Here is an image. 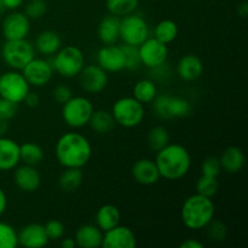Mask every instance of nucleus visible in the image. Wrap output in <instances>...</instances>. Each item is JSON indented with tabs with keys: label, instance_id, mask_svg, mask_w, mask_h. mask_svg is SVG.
Returning a JSON list of instances; mask_svg holds the SVG:
<instances>
[{
	"label": "nucleus",
	"instance_id": "nucleus-1",
	"mask_svg": "<svg viewBox=\"0 0 248 248\" xmlns=\"http://www.w3.org/2000/svg\"><path fill=\"white\" fill-rule=\"evenodd\" d=\"M55 155L64 169H82L91 159L92 145L81 133L67 132L56 142Z\"/></svg>",
	"mask_w": 248,
	"mask_h": 248
},
{
	"label": "nucleus",
	"instance_id": "nucleus-2",
	"mask_svg": "<svg viewBox=\"0 0 248 248\" xmlns=\"http://www.w3.org/2000/svg\"><path fill=\"white\" fill-rule=\"evenodd\" d=\"M155 164L160 177L167 181H178L183 178L191 167V156L189 150L178 143H169L156 152Z\"/></svg>",
	"mask_w": 248,
	"mask_h": 248
},
{
	"label": "nucleus",
	"instance_id": "nucleus-3",
	"mask_svg": "<svg viewBox=\"0 0 248 248\" xmlns=\"http://www.w3.org/2000/svg\"><path fill=\"white\" fill-rule=\"evenodd\" d=\"M215 212V203L211 198L196 193L184 201L181 210V218L188 229L200 230L213 219Z\"/></svg>",
	"mask_w": 248,
	"mask_h": 248
},
{
	"label": "nucleus",
	"instance_id": "nucleus-4",
	"mask_svg": "<svg viewBox=\"0 0 248 248\" xmlns=\"http://www.w3.org/2000/svg\"><path fill=\"white\" fill-rule=\"evenodd\" d=\"M51 65L53 72L60 74L61 77L74 78L79 75L82 68L85 67V57L82 51L74 45H67L61 47L57 52L53 55Z\"/></svg>",
	"mask_w": 248,
	"mask_h": 248
},
{
	"label": "nucleus",
	"instance_id": "nucleus-5",
	"mask_svg": "<svg viewBox=\"0 0 248 248\" xmlns=\"http://www.w3.org/2000/svg\"><path fill=\"white\" fill-rule=\"evenodd\" d=\"M111 114L118 125L125 128L137 127L144 120V106L135 97H121L113 104Z\"/></svg>",
	"mask_w": 248,
	"mask_h": 248
},
{
	"label": "nucleus",
	"instance_id": "nucleus-6",
	"mask_svg": "<svg viewBox=\"0 0 248 248\" xmlns=\"http://www.w3.org/2000/svg\"><path fill=\"white\" fill-rule=\"evenodd\" d=\"M1 57L11 69L22 70L35 57V47L27 39L5 40L1 46Z\"/></svg>",
	"mask_w": 248,
	"mask_h": 248
},
{
	"label": "nucleus",
	"instance_id": "nucleus-7",
	"mask_svg": "<svg viewBox=\"0 0 248 248\" xmlns=\"http://www.w3.org/2000/svg\"><path fill=\"white\" fill-rule=\"evenodd\" d=\"M93 110V104L87 97L73 96L62 104V118L70 127L81 128L89 125Z\"/></svg>",
	"mask_w": 248,
	"mask_h": 248
},
{
	"label": "nucleus",
	"instance_id": "nucleus-8",
	"mask_svg": "<svg viewBox=\"0 0 248 248\" xmlns=\"http://www.w3.org/2000/svg\"><path fill=\"white\" fill-rule=\"evenodd\" d=\"M149 34V26L142 15L132 12L120 17V39L124 44L140 46Z\"/></svg>",
	"mask_w": 248,
	"mask_h": 248
},
{
	"label": "nucleus",
	"instance_id": "nucleus-9",
	"mask_svg": "<svg viewBox=\"0 0 248 248\" xmlns=\"http://www.w3.org/2000/svg\"><path fill=\"white\" fill-rule=\"evenodd\" d=\"M31 91V85L19 70H9L0 75V97L14 103H22L27 93Z\"/></svg>",
	"mask_w": 248,
	"mask_h": 248
},
{
	"label": "nucleus",
	"instance_id": "nucleus-10",
	"mask_svg": "<svg viewBox=\"0 0 248 248\" xmlns=\"http://www.w3.org/2000/svg\"><path fill=\"white\" fill-rule=\"evenodd\" d=\"M140 60L142 65L153 69L167 62L169 47L155 38H148L138 46Z\"/></svg>",
	"mask_w": 248,
	"mask_h": 248
},
{
	"label": "nucleus",
	"instance_id": "nucleus-11",
	"mask_svg": "<svg viewBox=\"0 0 248 248\" xmlns=\"http://www.w3.org/2000/svg\"><path fill=\"white\" fill-rule=\"evenodd\" d=\"M21 73L31 86L43 87L46 86L52 79L53 68L51 62L45 58L34 57L28 64H26Z\"/></svg>",
	"mask_w": 248,
	"mask_h": 248
},
{
	"label": "nucleus",
	"instance_id": "nucleus-12",
	"mask_svg": "<svg viewBox=\"0 0 248 248\" xmlns=\"http://www.w3.org/2000/svg\"><path fill=\"white\" fill-rule=\"evenodd\" d=\"M31 31V19L24 12L14 10L10 12L1 23V33L5 40H19L26 39Z\"/></svg>",
	"mask_w": 248,
	"mask_h": 248
},
{
	"label": "nucleus",
	"instance_id": "nucleus-13",
	"mask_svg": "<svg viewBox=\"0 0 248 248\" xmlns=\"http://www.w3.org/2000/svg\"><path fill=\"white\" fill-rule=\"evenodd\" d=\"M79 81L81 89L87 93H101L108 85V73L98 64L85 65L79 73Z\"/></svg>",
	"mask_w": 248,
	"mask_h": 248
},
{
	"label": "nucleus",
	"instance_id": "nucleus-14",
	"mask_svg": "<svg viewBox=\"0 0 248 248\" xmlns=\"http://www.w3.org/2000/svg\"><path fill=\"white\" fill-rule=\"evenodd\" d=\"M137 239L132 230L125 225L118 224L116 227L103 232L102 246L103 248H135Z\"/></svg>",
	"mask_w": 248,
	"mask_h": 248
},
{
	"label": "nucleus",
	"instance_id": "nucleus-15",
	"mask_svg": "<svg viewBox=\"0 0 248 248\" xmlns=\"http://www.w3.org/2000/svg\"><path fill=\"white\" fill-rule=\"evenodd\" d=\"M97 64L107 73H119L125 69V56L118 45H104L97 52Z\"/></svg>",
	"mask_w": 248,
	"mask_h": 248
},
{
	"label": "nucleus",
	"instance_id": "nucleus-16",
	"mask_svg": "<svg viewBox=\"0 0 248 248\" xmlns=\"http://www.w3.org/2000/svg\"><path fill=\"white\" fill-rule=\"evenodd\" d=\"M14 182L17 188L26 193H34L39 189L41 184V176L35 166L22 165L15 167Z\"/></svg>",
	"mask_w": 248,
	"mask_h": 248
},
{
	"label": "nucleus",
	"instance_id": "nucleus-17",
	"mask_svg": "<svg viewBox=\"0 0 248 248\" xmlns=\"http://www.w3.org/2000/svg\"><path fill=\"white\" fill-rule=\"evenodd\" d=\"M18 245L27 248H40L48 244V237L46 235L44 225L39 223L27 224L17 232Z\"/></svg>",
	"mask_w": 248,
	"mask_h": 248
},
{
	"label": "nucleus",
	"instance_id": "nucleus-18",
	"mask_svg": "<svg viewBox=\"0 0 248 248\" xmlns=\"http://www.w3.org/2000/svg\"><path fill=\"white\" fill-rule=\"evenodd\" d=\"M133 179L142 186H153L160 181V173L154 160L140 159L133 164L131 170Z\"/></svg>",
	"mask_w": 248,
	"mask_h": 248
},
{
	"label": "nucleus",
	"instance_id": "nucleus-19",
	"mask_svg": "<svg viewBox=\"0 0 248 248\" xmlns=\"http://www.w3.org/2000/svg\"><path fill=\"white\" fill-rule=\"evenodd\" d=\"M19 162L18 143L5 136L0 137V171H11Z\"/></svg>",
	"mask_w": 248,
	"mask_h": 248
},
{
	"label": "nucleus",
	"instance_id": "nucleus-20",
	"mask_svg": "<svg viewBox=\"0 0 248 248\" xmlns=\"http://www.w3.org/2000/svg\"><path fill=\"white\" fill-rule=\"evenodd\" d=\"M203 73V63L199 56L188 53L184 55L177 64V74L184 81H194Z\"/></svg>",
	"mask_w": 248,
	"mask_h": 248
},
{
	"label": "nucleus",
	"instance_id": "nucleus-21",
	"mask_svg": "<svg viewBox=\"0 0 248 248\" xmlns=\"http://www.w3.org/2000/svg\"><path fill=\"white\" fill-rule=\"evenodd\" d=\"M97 34L104 45H114L120 39V17L108 15L99 22Z\"/></svg>",
	"mask_w": 248,
	"mask_h": 248
},
{
	"label": "nucleus",
	"instance_id": "nucleus-22",
	"mask_svg": "<svg viewBox=\"0 0 248 248\" xmlns=\"http://www.w3.org/2000/svg\"><path fill=\"white\" fill-rule=\"evenodd\" d=\"M74 240L81 248H98L102 246L103 232L97 225L85 224L78 228Z\"/></svg>",
	"mask_w": 248,
	"mask_h": 248
},
{
	"label": "nucleus",
	"instance_id": "nucleus-23",
	"mask_svg": "<svg viewBox=\"0 0 248 248\" xmlns=\"http://www.w3.org/2000/svg\"><path fill=\"white\" fill-rule=\"evenodd\" d=\"M245 161H246V157H245L244 152L239 147L225 148L219 157L222 170L230 174L239 173L244 169Z\"/></svg>",
	"mask_w": 248,
	"mask_h": 248
},
{
	"label": "nucleus",
	"instance_id": "nucleus-24",
	"mask_svg": "<svg viewBox=\"0 0 248 248\" xmlns=\"http://www.w3.org/2000/svg\"><path fill=\"white\" fill-rule=\"evenodd\" d=\"M34 47L44 56H52L62 47V39L55 31H43L36 35Z\"/></svg>",
	"mask_w": 248,
	"mask_h": 248
},
{
	"label": "nucleus",
	"instance_id": "nucleus-25",
	"mask_svg": "<svg viewBox=\"0 0 248 248\" xmlns=\"http://www.w3.org/2000/svg\"><path fill=\"white\" fill-rule=\"evenodd\" d=\"M121 213L119 208L114 205H103L96 215V223L97 227L102 230V232H107V230L111 229V228L116 227L120 224Z\"/></svg>",
	"mask_w": 248,
	"mask_h": 248
},
{
	"label": "nucleus",
	"instance_id": "nucleus-26",
	"mask_svg": "<svg viewBox=\"0 0 248 248\" xmlns=\"http://www.w3.org/2000/svg\"><path fill=\"white\" fill-rule=\"evenodd\" d=\"M89 125L98 135H107V133L113 131L116 123L114 120L111 111L106 110V109H99V110H93L91 118H90Z\"/></svg>",
	"mask_w": 248,
	"mask_h": 248
},
{
	"label": "nucleus",
	"instance_id": "nucleus-27",
	"mask_svg": "<svg viewBox=\"0 0 248 248\" xmlns=\"http://www.w3.org/2000/svg\"><path fill=\"white\" fill-rule=\"evenodd\" d=\"M82 181H84V172L81 171V169L70 167L62 172L58 179V186L65 193H73L80 188Z\"/></svg>",
	"mask_w": 248,
	"mask_h": 248
},
{
	"label": "nucleus",
	"instance_id": "nucleus-28",
	"mask_svg": "<svg viewBox=\"0 0 248 248\" xmlns=\"http://www.w3.org/2000/svg\"><path fill=\"white\" fill-rule=\"evenodd\" d=\"M167 108H169L170 119L186 118L193 111V106L186 97L173 96V94H169L167 97Z\"/></svg>",
	"mask_w": 248,
	"mask_h": 248
},
{
	"label": "nucleus",
	"instance_id": "nucleus-29",
	"mask_svg": "<svg viewBox=\"0 0 248 248\" xmlns=\"http://www.w3.org/2000/svg\"><path fill=\"white\" fill-rule=\"evenodd\" d=\"M44 160V150L33 142H26L19 145V161L24 165L38 166Z\"/></svg>",
	"mask_w": 248,
	"mask_h": 248
},
{
	"label": "nucleus",
	"instance_id": "nucleus-30",
	"mask_svg": "<svg viewBox=\"0 0 248 248\" xmlns=\"http://www.w3.org/2000/svg\"><path fill=\"white\" fill-rule=\"evenodd\" d=\"M157 96V87L150 79H142L133 86V97L142 104L152 103Z\"/></svg>",
	"mask_w": 248,
	"mask_h": 248
},
{
	"label": "nucleus",
	"instance_id": "nucleus-31",
	"mask_svg": "<svg viewBox=\"0 0 248 248\" xmlns=\"http://www.w3.org/2000/svg\"><path fill=\"white\" fill-rule=\"evenodd\" d=\"M178 33L179 29L176 22L171 21V19H164V21L159 22L155 26L154 38L161 41V43L169 45V44L173 43L176 40V38L178 36Z\"/></svg>",
	"mask_w": 248,
	"mask_h": 248
},
{
	"label": "nucleus",
	"instance_id": "nucleus-32",
	"mask_svg": "<svg viewBox=\"0 0 248 248\" xmlns=\"http://www.w3.org/2000/svg\"><path fill=\"white\" fill-rule=\"evenodd\" d=\"M171 140V137H170V133L164 126H155L152 130L148 132L147 136V142L148 145L152 150L154 152H159L162 148L166 147Z\"/></svg>",
	"mask_w": 248,
	"mask_h": 248
},
{
	"label": "nucleus",
	"instance_id": "nucleus-33",
	"mask_svg": "<svg viewBox=\"0 0 248 248\" xmlns=\"http://www.w3.org/2000/svg\"><path fill=\"white\" fill-rule=\"evenodd\" d=\"M140 0H107L106 5L109 14L118 17H124L137 10Z\"/></svg>",
	"mask_w": 248,
	"mask_h": 248
},
{
	"label": "nucleus",
	"instance_id": "nucleus-34",
	"mask_svg": "<svg viewBox=\"0 0 248 248\" xmlns=\"http://www.w3.org/2000/svg\"><path fill=\"white\" fill-rule=\"evenodd\" d=\"M195 189L196 193L200 194V195L212 199L219 190V182H218L217 177L202 176L196 182Z\"/></svg>",
	"mask_w": 248,
	"mask_h": 248
},
{
	"label": "nucleus",
	"instance_id": "nucleus-35",
	"mask_svg": "<svg viewBox=\"0 0 248 248\" xmlns=\"http://www.w3.org/2000/svg\"><path fill=\"white\" fill-rule=\"evenodd\" d=\"M18 246L17 232L9 223L0 222V248H15Z\"/></svg>",
	"mask_w": 248,
	"mask_h": 248
},
{
	"label": "nucleus",
	"instance_id": "nucleus-36",
	"mask_svg": "<svg viewBox=\"0 0 248 248\" xmlns=\"http://www.w3.org/2000/svg\"><path fill=\"white\" fill-rule=\"evenodd\" d=\"M121 48H123L124 56H125V69L137 70L142 65L140 60L138 46L124 44V45H121Z\"/></svg>",
	"mask_w": 248,
	"mask_h": 248
},
{
	"label": "nucleus",
	"instance_id": "nucleus-37",
	"mask_svg": "<svg viewBox=\"0 0 248 248\" xmlns=\"http://www.w3.org/2000/svg\"><path fill=\"white\" fill-rule=\"evenodd\" d=\"M203 229H206V234L213 241H224L228 237V228L224 223L219 220H211Z\"/></svg>",
	"mask_w": 248,
	"mask_h": 248
},
{
	"label": "nucleus",
	"instance_id": "nucleus-38",
	"mask_svg": "<svg viewBox=\"0 0 248 248\" xmlns=\"http://www.w3.org/2000/svg\"><path fill=\"white\" fill-rule=\"evenodd\" d=\"M47 11L45 0H31L24 6V14L29 19H39Z\"/></svg>",
	"mask_w": 248,
	"mask_h": 248
},
{
	"label": "nucleus",
	"instance_id": "nucleus-39",
	"mask_svg": "<svg viewBox=\"0 0 248 248\" xmlns=\"http://www.w3.org/2000/svg\"><path fill=\"white\" fill-rule=\"evenodd\" d=\"M46 235L48 237V241H56V240L62 239L64 235V224L58 219H50L44 225Z\"/></svg>",
	"mask_w": 248,
	"mask_h": 248
},
{
	"label": "nucleus",
	"instance_id": "nucleus-40",
	"mask_svg": "<svg viewBox=\"0 0 248 248\" xmlns=\"http://www.w3.org/2000/svg\"><path fill=\"white\" fill-rule=\"evenodd\" d=\"M201 171H202V176L218 177L219 176L220 171H222L219 159L216 156H207L202 161V165H201Z\"/></svg>",
	"mask_w": 248,
	"mask_h": 248
},
{
	"label": "nucleus",
	"instance_id": "nucleus-41",
	"mask_svg": "<svg viewBox=\"0 0 248 248\" xmlns=\"http://www.w3.org/2000/svg\"><path fill=\"white\" fill-rule=\"evenodd\" d=\"M18 111V104L0 97V119L4 120H11L16 116Z\"/></svg>",
	"mask_w": 248,
	"mask_h": 248
},
{
	"label": "nucleus",
	"instance_id": "nucleus-42",
	"mask_svg": "<svg viewBox=\"0 0 248 248\" xmlns=\"http://www.w3.org/2000/svg\"><path fill=\"white\" fill-rule=\"evenodd\" d=\"M52 97L57 103L64 104L68 99L73 97V92L67 85H57L52 91Z\"/></svg>",
	"mask_w": 248,
	"mask_h": 248
},
{
	"label": "nucleus",
	"instance_id": "nucleus-43",
	"mask_svg": "<svg viewBox=\"0 0 248 248\" xmlns=\"http://www.w3.org/2000/svg\"><path fill=\"white\" fill-rule=\"evenodd\" d=\"M23 102L26 103L27 107H29V108H36V107L39 106V103H40V97H39L38 93H35V92L29 91L28 93H27V96L24 97Z\"/></svg>",
	"mask_w": 248,
	"mask_h": 248
},
{
	"label": "nucleus",
	"instance_id": "nucleus-44",
	"mask_svg": "<svg viewBox=\"0 0 248 248\" xmlns=\"http://www.w3.org/2000/svg\"><path fill=\"white\" fill-rule=\"evenodd\" d=\"M2 5H4L5 10H17L18 7H21L23 5L24 0H1Z\"/></svg>",
	"mask_w": 248,
	"mask_h": 248
},
{
	"label": "nucleus",
	"instance_id": "nucleus-45",
	"mask_svg": "<svg viewBox=\"0 0 248 248\" xmlns=\"http://www.w3.org/2000/svg\"><path fill=\"white\" fill-rule=\"evenodd\" d=\"M181 248H203V244L202 242L198 241V240L194 239H186L179 245Z\"/></svg>",
	"mask_w": 248,
	"mask_h": 248
},
{
	"label": "nucleus",
	"instance_id": "nucleus-46",
	"mask_svg": "<svg viewBox=\"0 0 248 248\" xmlns=\"http://www.w3.org/2000/svg\"><path fill=\"white\" fill-rule=\"evenodd\" d=\"M7 208V195L1 188H0V217L5 213Z\"/></svg>",
	"mask_w": 248,
	"mask_h": 248
},
{
	"label": "nucleus",
	"instance_id": "nucleus-47",
	"mask_svg": "<svg viewBox=\"0 0 248 248\" xmlns=\"http://www.w3.org/2000/svg\"><path fill=\"white\" fill-rule=\"evenodd\" d=\"M237 14H239V16H241L242 18H245V17L248 15V2L247 1H242L241 4H239V6H237Z\"/></svg>",
	"mask_w": 248,
	"mask_h": 248
},
{
	"label": "nucleus",
	"instance_id": "nucleus-48",
	"mask_svg": "<svg viewBox=\"0 0 248 248\" xmlns=\"http://www.w3.org/2000/svg\"><path fill=\"white\" fill-rule=\"evenodd\" d=\"M61 246L63 248H74L77 246V244H75V240L73 237H65L61 242Z\"/></svg>",
	"mask_w": 248,
	"mask_h": 248
},
{
	"label": "nucleus",
	"instance_id": "nucleus-49",
	"mask_svg": "<svg viewBox=\"0 0 248 248\" xmlns=\"http://www.w3.org/2000/svg\"><path fill=\"white\" fill-rule=\"evenodd\" d=\"M7 130H9V121L0 119V137L6 135Z\"/></svg>",
	"mask_w": 248,
	"mask_h": 248
},
{
	"label": "nucleus",
	"instance_id": "nucleus-50",
	"mask_svg": "<svg viewBox=\"0 0 248 248\" xmlns=\"http://www.w3.org/2000/svg\"><path fill=\"white\" fill-rule=\"evenodd\" d=\"M4 10H5V7H4V5H2L1 0H0V14H1V12L4 11Z\"/></svg>",
	"mask_w": 248,
	"mask_h": 248
}]
</instances>
